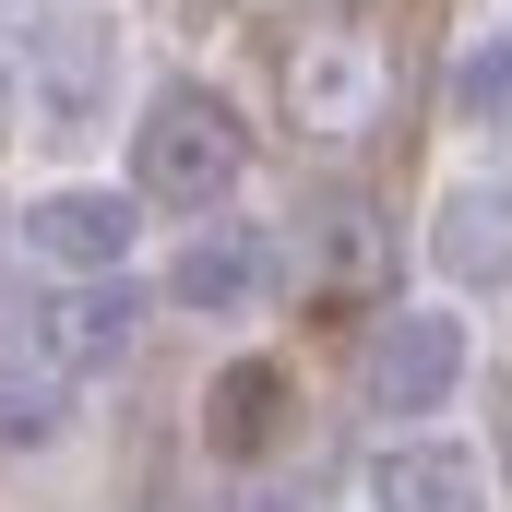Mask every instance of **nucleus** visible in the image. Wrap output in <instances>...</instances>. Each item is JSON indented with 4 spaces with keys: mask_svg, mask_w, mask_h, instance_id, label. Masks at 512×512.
Listing matches in <instances>:
<instances>
[{
    "mask_svg": "<svg viewBox=\"0 0 512 512\" xmlns=\"http://www.w3.org/2000/svg\"><path fill=\"white\" fill-rule=\"evenodd\" d=\"M60 370H48V358H36V370H0V441H48V429H60Z\"/></svg>",
    "mask_w": 512,
    "mask_h": 512,
    "instance_id": "11",
    "label": "nucleus"
},
{
    "mask_svg": "<svg viewBox=\"0 0 512 512\" xmlns=\"http://www.w3.org/2000/svg\"><path fill=\"white\" fill-rule=\"evenodd\" d=\"M131 179H143V203H167V215H215V203L239 191V120H227L203 84H167V96L143 108Z\"/></svg>",
    "mask_w": 512,
    "mask_h": 512,
    "instance_id": "1",
    "label": "nucleus"
},
{
    "mask_svg": "<svg viewBox=\"0 0 512 512\" xmlns=\"http://www.w3.org/2000/svg\"><path fill=\"white\" fill-rule=\"evenodd\" d=\"M453 120H512V24L501 36H477V48H465V60H453Z\"/></svg>",
    "mask_w": 512,
    "mask_h": 512,
    "instance_id": "10",
    "label": "nucleus"
},
{
    "mask_svg": "<svg viewBox=\"0 0 512 512\" xmlns=\"http://www.w3.org/2000/svg\"><path fill=\"white\" fill-rule=\"evenodd\" d=\"M24 239L60 262V274H108V262L131 251V203L120 191H48V203L24 215Z\"/></svg>",
    "mask_w": 512,
    "mask_h": 512,
    "instance_id": "5",
    "label": "nucleus"
},
{
    "mask_svg": "<svg viewBox=\"0 0 512 512\" xmlns=\"http://www.w3.org/2000/svg\"><path fill=\"white\" fill-rule=\"evenodd\" d=\"M286 96H298V120H322V131H358L370 120V60L334 36V48H298L286 60Z\"/></svg>",
    "mask_w": 512,
    "mask_h": 512,
    "instance_id": "9",
    "label": "nucleus"
},
{
    "mask_svg": "<svg viewBox=\"0 0 512 512\" xmlns=\"http://www.w3.org/2000/svg\"><path fill=\"white\" fill-rule=\"evenodd\" d=\"M441 274L453 286H512V191H453L441 203Z\"/></svg>",
    "mask_w": 512,
    "mask_h": 512,
    "instance_id": "7",
    "label": "nucleus"
},
{
    "mask_svg": "<svg viewBox=\"0 0 512 512\" xmlns=\"http://www.w3.org/2000/svg\"><path fill=\"white\" fill-rule=\"evenodd\" d=\"M453 382H465L453 310H393L382 334H370V405H382V417H429Z\"/></svg>",
    "mask_w": 512,
    "mask_h": 512,
    "instance_id": "3",
    "label": "nucleus"
},
{
    "mask_svg": "<svg viewBox=\"0 0 512 512\" xmlns=\"http://www.w3.org/2000/svg\"><path fill=\"white\" fill-rule=\"evenodd\" d=\"M262 286H274V239H251V227H203L179 251V274H167L179 310H251Z\"/></svg>",
    "mask_w": 512,
    "mask_h": 512,
    "instance_id": "6",
    "label": "nucleus"
},
{
    "mask_svg": "<svg viewBox=\"0 0 512 512\" xmlns=\"http://www.w3.org/2000/svg\"><path fill=\"white\" fill-rule=\"evenodd\" d=\"M131 334H143V298L120 286V262H108V274H72L60 298L24 310V358H48L60 382H108L131 358Z\"/></svg>",
    "mask_w": 512,
    "mask_h": 512,
    "instance_id": "2",
    "label": "nucleus"
},
{
    "mask_svg": "<svg viewBox=\"0 0 512 512\" xmlns=\"http://www.w3.org/2000/svg\"><path fill=\"white\" fill-rule=\"evenodd\" d=\"M370 501L382 512H489L465 441H382V453H370Z\"/></svg>",
    "mask_w": 512,
    "mask_h": 512,
    "instance_id": "4",
    "label": "nucleus"
},
{
    "mask_svg": "<svg viewBox=\"0 0 512 512\" xmlns=\"http://www.w3.org/2000/svg\"><path fill=\"white\" fill-rule=\"evenodd\" d=\"M60 12H84V0H0V36H12V48H24V36H48V24H60Z\"/></svg>",
    "mask_w": 512,
    "mask_h": 512,
    "instance_id": "12",
    "label": "nucleus"
},
{
    "mask_svg": "<svg viewBox=\"0 0 512 512\" xmlns=\"http://www.w3.org/2000/svg\"><path fill=\"white\" fill-rule=\"evenodd\" d=\"M274 417H286V370H274V358H239L227 382L203 393V441H215V453H262Z\"/></svg>",
    "mask_w": 512,
    "mask_h": 512,
    "instance_id": "8",
    "label": "nucleus"
}]
</instances>
